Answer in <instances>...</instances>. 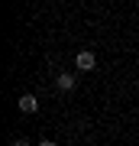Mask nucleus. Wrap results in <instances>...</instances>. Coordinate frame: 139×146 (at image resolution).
Instances as JSON below:
<instances>
[{"label":"nucleus","instance_id":"1","mask_svg":"<svg viewBox=\"0 0 139 146\" xmlns=\"http://www.w3.org/2000/svg\"><path fill=\"white\" fill-rule=\"evenodd\" d=\"M74 65H78V72H91V68L97 65V55H94L91 49H84V52H78V58H74Z\"/></svg>","mask_w":139,"mask_h":146},{"label":"nucleus","instance_id":"2","mask_svg":"<svg viewBox=\"0 0 139 146\" xmlns=\"http://www.w3.org/2000/svg\"><path fill=\"white\" fill-rule=\"evenodd\" d=\"M74 84H78V78H74L71 72H58L55 75V88L58 91H74Z\"/></svg>","mask_w":139,"mask_h":146},{"label":"nucleus","instance_id":"3","mask_svg":"<svg viewBox=\"0 0 139 146\" xmlns=\"http://www.w3.org/2000/svg\"><path fill=\"white\" fill-rule=\"evenodd\" d=\"M20 110H23V114H36V110H39L36 94H23V98H20Z\"/></svg>","mask_w":139,"mask_h":146},{"label":"nucleus","instance_id":"4","mask_svg":"<svg viewBox=\"0 0 139 146\" xmlns=\"http://www.w3.org/2000/svg\"><path fill=\"white\" fill-rule=\"evenodd\" d=\"M39 146H58V143H55V140H42Z\"/></svg>","mask_w":139,"mask_h":146},{"label":"nucleus","instance_id":"5","mask_svg":"<svg viewBox=\"0 0 139 146\" xmlns=\"http://www.w3.org/2000/svg\"><path fill=\"white\" fill-rule=\"evenodd\" d=\"M10 146H29V143H26V140H13Z\"/></svg>","mask_w":139,"mask_h":146}]
</instances>
